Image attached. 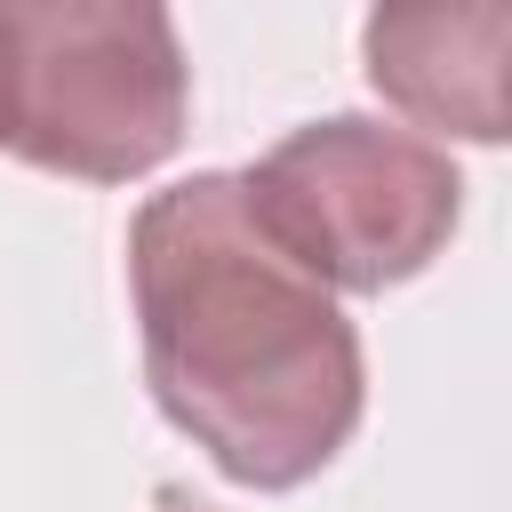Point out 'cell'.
I'll use <instances>...</instances> for the list:
<instances>
[{
	"instance_id": "7a4b0ae2",
	"label": "cell",
	"mask_w": 512,
	"mask_h": 512,
	"mask_svg": "<svg viewBox=\"0 0 512 512\" xmlns=\"http://www.w3.org/2000/svg\"><path fill=\"white\" fill-rule=\"evenodd\" d=\"M192 120V64L168 8L144 0H0V152L128 184Z\"/></svg>"
},
{
	"instance_id": "277c9868",
	"label": "cell",
	"mask_w": 512,
	"mask_h": 512,
	"mask_svg": "<svg viewBox=\"0 0 512 512\" xmlns=\"http://www.w3.org/2000/svg\"><path fill=\"white\" fill-rule=\"evenodd\" d=\"M360 56L384 104H400L432 136L504 144V56L512 8L504 0H448V8H376L360 24Z\"/></svg>"
},
{
	"instance_id": "6da1fadb",
	"label": "cell",
	"mask_w": 512,
	"mask_h": 512,
	"mask_svg": "<svg viewBox=\"0 0 512 512\" xmlns=\"http://www.w3.org/2000/svg\"><path fill=\"white\" fill-rule=\"evenodd\" d=\"M128 296L160 416L240 488H304L360 424L368 368L336 296L256 224L240 176L152 192L128 224Z\"/></svg>"
},
{
	"instance_id": "3957f363",
	"label": "cell",
	"mask_w": 512,
	"mask_h": 512,
	"mask_svg": "<svg viewBox=\"0 0 512 512\" xmlns=\"http://www.w3.org/2000/svg\"><path fill=\"white\" fill-rule=\"evenodd\" d=\"M240 192H248L256 224L328 296L336 288L384 296V288L416 280L464 216V176L432 136L352 120V112L280 136L240 176Z\"/></svg>"
},
{
	"instance_id": "5b68a950",
	"label": "cell",
	"mask_w": 512,
	"mask_h": 512,
	"mask_svg": "<svg viewBox=\"0 0 512 512\" xmlns=\"http://www.w3.org/2000/svg\"><path fill=\"white\" fill-rule=\"evenodd\" d=\"M160 512H200V504H176V496H168V504H160Z\"/></svg>"
}]
</instances>
